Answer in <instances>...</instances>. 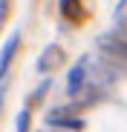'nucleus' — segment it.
Returning <instances> with one entry per match:
<instances>
[{"label": "nucleus", "instance_id": "obj_3", "mask_svg": "<svg viewBox=\"0 0 127 132\" xmlns=\"http://www.w3.org/2000/svg\"><path fill=\"white\" fill-rule=\"evenodd\" d=\"M61 12L67 14V17L81 20L84 17V3H81V0H61Z\"/></svg>", "mask_w": 127, "mask_h": 132}, {"label": "nucleus", "instance_id": "obj_4", "mask_svg": "<svg viewBox=\"0 0 127 132\" xmlns=\"http://www.w3.org/2000/svg\"><path fill=\"white\" fill-rule=\"evenodd\" d=\"M81 86H84V66H75L69 72V95H75Z\"/></svg>", "mask_w": 127, "mask_h": 132}, {"label": "nucleus", "instance_id": "obj_5", "mask_svg": "<svg viewBox=\"0 0 127 132\" xmlns=\"http://www.w3.org/2000/svg\"><path fill=\"white\" fill-rule=\"evenodd\" d=\"M26 129H29V112H23L17 118V132H26Z\"/></svg>", "mask_w": 127, "mask_h": 132}, {"label": "nucleus", "instance_id": "obj_6", "mask_svg": "<svg viewBox=\"0 0 127 132\" xmlns=\"http://www.w3.org/2000/svg\"><path fill=\"white\" fill-rule=\"evenodd\" d=\"M6 6H9V0H0V26H3V20H6Z\"/></svg>", "mask_w": 127, "mask_h": 132}, {"label": "nucleus", "instance_id": "obj_2", "mask_svg": "<svg viewBox=\"0 0 127 132\" xmlns=\"http://www.w3.org/2000/svg\"><path fill=\"white\" fill-rule=\"evenodd\" d=\"M61 63H64V49L61 46H49L46 55H44V60H40V69L49 72V69H55V66H61Z\"/></svg>", "mask_w": 127, "mask_h": 132}, {"label": "nucleus", "instance_id": "obj_1", "mask_svg": "<svg viewBox=\"0 0 127 132\" xmlns=\"http://www.w3.org/2000/svg\"><path fill=\"white\" fill-rule=\"evenodd\" d=\"M101 49L107 52L110 57L127 60V35H121V32H113V35H104V37H101Z\"/></svg>", "mask_w": 127, "mask_h": 132}]
</instances>
